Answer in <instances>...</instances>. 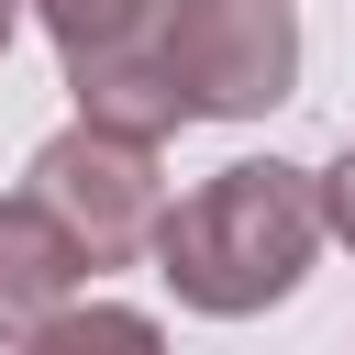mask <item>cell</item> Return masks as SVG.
<instances>
[{
	"label": "cell",
	"mask_w": 355,
	"mask_h": 355,
	"mask_svg": "<svg viewBox=\"0 0 355 355\" xmlns=\"http://www.w3.org/2000/svg\"><path fill=\"white\" fill-rule=\"evenodd\" d=\"M155 277L178 311L200 322H255L277 311L311 255H322V178L288 166V155H233L222 178H200L189 200L155 211Z\"/></svg>",
	"instance_id": "cell-1"
},
{
	"label": "cell",
	"mask_w": 355,
	"mask_h": 355,
	"mask_svg": "<svg viewBox=\"0 0 355 355\" xmlns=\"http://www.w3.org/2000/svg\"><path fill=\"white\" fill-rule=\"evenodd\" d=\"M67 89H78V122H111V133H144V144H166L189 122V100H178V78H166L155 44L89 55V67H67Z\"/></svg>",
	"instance_id": "cell-5"
},
{
	"label": "cell",
	"mask_w": 355,
	"mask_h": 355,
	"mask_svg": "<svg viewBox=\"0 0 355 355\" xmlns=\"http://www.w3.org/2000/svg\"><path fill=\"white\" fill-rule=\"evenodd\" d=\"M311 178H322V233H333V244H355V144H344L333 166H311Z\"/></svg>",
	"instance_id": "cell-8"
},
{
	"label": "cell",
	"mask_w": 355,
	"mask_h": 355,
	"mask_svg": "<svg viewBox=\"0 0 355 355\" xmlns=\"http://www.w3.org/2000/svg\"><path fill=\"white\" fill-rule=\"evenodd\" d=\"M155 55L189 122H266L300 100V11L288 0H155Z\"/></svg>",
	"instance_id": "cell-2"
},
{
	"label": "cell",
	"mask_w": 355,
	"mask_h": 355,
	"mask_svg": "<svg viewBox=\"0 0 355 355\" xmlns=\"http://www.w3.org/2000/svg\"><path fill=\"white\" fill-rule=\"evenodd\" d=\"M89 333H111V344H155V311H111V300H67L33 344L44 355H67V344H89Z\"/></svg>",
	"instance_id": "cell-7"
},
{
	"label": "cell",
	"mask_w": 355,
	"mask_h": 355,
	"mask_svg": "<svg viewBox=\"0 0 355 355\" xmlns=\"http://www.w3.org/2000/svg\"><path fill=\"white\" fill-rule=\"evenodd\" d=\"M78 288H89V255L67 244V222H55L33 189L0 200V344H33Z\"/></svg>",
	"instance_id": "cell-4"
},
{
	"label": "cell",
	"mask_w": 355,
	"mask_h": 355,
	"mask_svg": "<svg viewBox=\"0 0 355 355\" xmlns=\"http://www.w3.org/2000/svg\"><path fill=\"white\" fill-rule=\"evenodd\" d=\"M22 11L55 33V55H67V67L122 55V44H155V0H22Z\"/></svg>",
	"instance_id": "cell-6"
},
{
	"label": "cell",
	"mask_w": 355,
	"mask_h": 355,
	"mask_svg": "<svg viewBox=\"0 0 355 355\" xmlns=\"http://www.w3.org/2000/svg\"><path fill=\"white\" fill-rule=\"evenodd\" d=\"M22 189L67 222V244L89 255V277L133 266V255L155 244V211H166L155 144H144V133H111V122H67V133L22 166Z\"/></svg>",
	"instance_id": "cell-3"
},
{
	"label": "cell",
	"mask_w": 355,
	"mask_h": 355,
	"mask_svg": "<svg viewBox=\"0 0 355 355\" xmlns=\"http://www.w3.org/2000/svg\"><path fill=\"white\" fill-rule=\"evenodd\" d=\"M11 33H22V0H0V55H11Z\"/></svg>",
	"instance_id": "cell-9"
}]
</instances>
